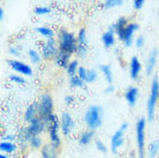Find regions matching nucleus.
<instances>
[{
  "label": "nucleus",
  "instance_id": "f257e3e1",
  "mask_svg": "<svg viewBox=\"0 0 159 158\" xmlns=\"http://www.w3.org/2000/svg\"><path fill=\"white\" fill-rule=\"evenodd\" d=\"M57 40H58V46L59 50L66 53H69L72 55L76 52V36L73 32L68 31L66 29H59L57 32Z\"/></svg>",
  "mask_w": 159,
  "mask_h": 158
},
{
  "label": "nucleus",
  "instance_id": "f03ea898",
  "mask_svg": "<svg viewBox=\"0 0 159 158\" xmlns=\"http://www.w3.org/2000/svg\"><path fill=\"white\" fill-rule=\"evenodd\" d=\"M84 123L88 129L97 131L103 125V109L99 105H91L85 111Z\"/></svg>",
  "mask_w": 159,
  "mask_h": 158
},
{
  "label": "nucleus",
  "instance_id": "7ed1b4c3",
  "mask_svg": "<svg viewBox=\"0 0 159 158\" xmlns=\"http://www.w3.org/2000/svg\"><path fill=\"white\" fill-rule=\"evenodd\" d=\"M46 132L48 134V140L53 146L59 149L61 146V138H60V119L57 114H51L46 120Z\"/></svg>",
  "mask_w": 159,
  "mask_h": 158
},
{
  "label": "nucleus",
  "instance_id": "20e7f679",
  "mask_svg": "<svg viewBox=\"0 0 159 158\" xmlns=\"http://www.w3.org/2000/svg\"><path fill=\"white\" fill-rule=\"evenodd\" d=\"M159 102V81L158 79H153L150 87V94L147 102V117L148 121H153L156 115V107Z\"/></svg>",
  "mask_w": 159,
  "mask_h": 158
},
{
  "label": "nucleus",
  "instance_id": "39448f33",
  "mask_svg": "<svg viewBox=\"0 0 159 158\" xmlns=\"http://www.w3.org/2000/svg\"><path fill=\"white\" fill-rule=\"evenodd\" d=\"M145 127H147V119L139 118L136 121L135 132H136V143H137V157H145Z\"/></svg>",
  "mask_w": 159,
  "mask_h": 158
},
{
  "label": "nucleus",
  "instance_id": "423d86ee",
  "mask_svg": "<svg viewBox=\"0 0 159 158\" xmlns=\"http://www.w3.org/2000/svg\"><path fill=\"white\" fill-rule=\"evenodd\" d=\"M139 24L135 23V22L128 23L119 32H116V37L119 38V40L122 42L126 48H130L133 43H134V35L139 30Z\"/></svg>",
  "mask_w": 159,
  "mask_h": 158
},
{
  "label": "nucleus",
  "instance_id": "0eeeda50",
  "mask_svg": "<svg viewBox=\"0 0 159 158\" xmlns=\"http://www.w3.org/2000/svg\"><path fill=\"white\" fill-rule=\"evenodd\" d=\"M53 109H54V103H53V98L51 95L48 94H44L40 96L39 100H38V115L44 120L53 114Z\"/></svg>",
  "mask_w": 159,
  "mask_h": 158
},
{
  "label": "nucleus",
  "instance_id": "6e6552de",
  "mask_svg": "<svg viewBox=\"0 0 159 158\" xmlns=\"http://www.w3.org/2000/svg\"><path fill=\"white\" fill-rule=\"evenodd\" d=\"M128 128V123H123L121 126L114 132L111 137V151L112 154L116 155L121 146L125 144V133Z\"/></svg>",
  "mask_w": 159,
  "mask_h": 158
},
{
  "label": "nucleus",
  "instance_id": "1a4fd4ad",
  "mask_svg": "<svg viewBox=\"0 0 159 158\" xmlns=\"http://www.w3.org/2000/svg\"><path fill=\"white\" fill-rule=\"evenodd\" d=\"M24 131H25V134H27L28 138H30L31 136H35V135L43 134L44 132L46 131V121L38 115L35 119H32L31 121L28 123V126L24 127Z\"/></svg>",
  "mask_w": 159,
  "mask_h": 158
},
{
  "label": "nucleus",
  "instance_id": "9d476101",
  "mask_svg": "<svg viewBox=\"0 0 159 158\" xmlns=\"http://www.w3.org/2000/svg\"><path fill=\"white\" fill-rule=\"evenodd\" d=\"M59 51V46H58V40L54 38H48L45 40V43L42 46V57L45 60H53L54 57L57 55Z\"/></svg>",
  "mask_w": 159,
  "mask_h": 158
},
{
  "label": "nucleus",
  "instance_id": "9b49d317",
  "mask_svg": "<svg viewBox=\"0 0 159 158\" xmlns=\"http://www.w3.org/2000/svg\"><path fill=\"white\" fill-rule=\"evenodd\" d=\"M77 45H76V54L80 58H83L88 52V38H87V31L84 28H81L76 36Z\"/></svg>",
  "mask_w": 159,
  "mask_h": 158
},
{
  "label": "nucleus",
  "instance_id": "f8f14e48",
  "mask_svg": "<svg viewBox=\"0 0 159 158\" xmlns=\"http://www.w3.org/2000/svg\"><path fill=\"white\" fill-rule=\"evenodd\" d=\"M74 129V119L68 112H64L60 117V131L64 136H69Z\"/></svg>",
  "mask_w": 159,
  "mask_h": 158
},
{
  "label": "nucleus",
  "instance_id": "ddd939ff",
  "mask_svg": "<svg viewBox=\"0 0 159 158\" xmlns=\"http://www.w3.org/2000/svg\"><path fill=\"white\" fill-rule=\"evenodd\" d=\"M9 67L12 68L13 71L16 72L17 74H21L23 76H31L32 75V68L30 65H28L27 63H23L21 60H9L8 61Z\"/></svg>",
  "mask_w": 159,
  "mask_h": 158
},
{
  "label": "nucleus",
  "instance_id": "4468645a",
  "mask_svg": "<svg viewBox=\"0 0 159 158\" xmlns=\"http://www.w3.org/2000/svg\"><path fill=\"white\" fill-rule=\"evenodd\" d=\"M141 72H142V63H141L139 58L134 55L129 61V76H130V79L133 81H137L139 79Z\"/></svg>",
  "mask_w": 159,
  "mask_h": 158
},
{
  "label": "nucleus",
  "instance_id": "2eb2a0df",
  "mask_svg": "<svg viewBox=\"0 0 159 158\" xmlns=\"http://www.w3.org/2000/svg\"><path fill=\"white\" fill-rule=\"evenodd\" d=\"M125 98L126 102L130 107H134L137 103V99H139V88L130 86L129 88H127V90L125 92Z\"/></svg>",
  "mask_w": 159,
  "mask_h": 158
},
{
  "label": "nucleus",
  "instance_id": "dca6fc26",
  "mask_svg": "<svg viewBox=\"0 0 159 158\" xmlns=\"http://www.w3.org/2000/svg\"><path fill=\"white\" fill-rule=\"evenodd\" d=\"M70 57L72 55L69 54V53H66V52H62V51H58V53H57V55L54 57V59H53V61H54V65H56L57 67L59 68H67L68 63H70Z\"/></svg>",
  "mask_w": 159,
  "mask_h": 158
},
{
  "label": "nucleus",
  "instance_id": "f3484780",
  "mask_svg": "<svg viewBox=\"0 0 159 158\" xmlns=\"http://www.w3.org/2000/svg\"><path fill=\"white\" fill-rule=\"evenodd\" d=\"M157 59H158V51L153 49L150 54L148 57L147 63H145V74L148 76H150L152 74V72L156 67V63H157Z\"/></svg>",
  "mask_w": 159,
  "mask_h": 158
},
{
  "label": "nucleus",
  "instance_id": "a211bd4d",
  "mask_svg": "<svg viewBox=\"0 0 159 158\" xmlns=\"http://www.w3.org/2000/svg\"><path fill=\"white\" fill-rule=\"evenodd\" d=\"M116 34L113 30L108 29L107 31H105L102 35V43L105 46V49H111L116 44Z\"/></svg>",
  "mask_w": 159,
  "mask_h": 158
},
{
  "label": "nucleus",
  "instance_id": "6ab92c4d",
  "mask_svg": "<svg viewBox=\"0 0 159 158\" xmlns=\"http://www.w3.org/2000/svg\"><path fill=\"white\" fill-rule=\"evenodd\" d=\"M40 157L42 158H58V149L53 146L51 143L44 144L40 149Z\"/></svg>",
  "mask_w": 159,
  "mask_h": 158
},
{
  "label": "nucleus",
  "instance_id": "aec40b11",
  "mask_svg": "<svg viewBox=\"0 0 159 158\" xmlns=\"http://www.w3.org/2000/svg\"><path fill=\"white\" fill-rule=\"evenodd\" d=\"M36 117H38V102H34L27 107V110L24 112V121L29 123Z\"/></svg>",
  "mask_w": 159,
  "mask_h": 158
},
{
  "label": "nucleus",
  "instance_id": "412c9836",
  "mask_svg": "<svg viewBox=\"0 0 159 158\" xmlns=\"http://www.w3.org/2000/svg\"><path fill=\"white\" fill-rule=\"evenodd\" d=\"M93 137H95V131L87 129V131H84L82 134L80 135L79 143L81 144V146H89L92 141H93Z\"/></svg>",
  "mask_w": 159,
  "mask_h": 158
},
{
  "label": "nucleus",
  "instance_id": "4be33fe9",
  "mask_svg": "<svg viewBox=\"0 0 159 158\" xmlns=\"http://www.w3.org/2000/svg\"><path fill=\"white\" fill-rule=\"evenodd\" d=\"M99 71L103 74L105 81L107 82V84H112L113 83V72L110 65H100Z\"/></svg>",
  "mask_w": 159,
  "mask_h": 158
},
{
  "label": "nucleus",
  "instance_id": "5701e85b",
  "mask_svg": "<svg viewBox=\"0 0 159 158\" xmlns=\"http://www.w3.org/2000/svg\"><path fill=\"white\" fill-rule=\"evenodd\" d=\"M17 149V146L15 142H11V141H1L0 143V151L4 154H14Z\"/></svg>",
  "mask_w": 159,
  "mask_h": 158
},
{
  "label": "nucleus",
  "instance_id": "b1692460",
  "mask_svg": "<svg viewBox=\"0 0 159 158\" xmlns=\"http://www.w3.org/2000/svg\"><path fill=\"white\" fill-rule=\"evenodd\" d=\"M147 154L149 158H157L159 154V140L152 141L147 148Z\"/></svg>",
  "mask_w": 159,
  "mask_h": 158
},
{
  "label": "nucleus",
  "instance_id": "393cba45",
  "mask_svg": "<svg viewBox=\"0 0 159 158\" xmlns=\"http://www.w3.org/2000/svg\"><path fill=\"white\" fill-rule=\"evenodd\" d=\"M127 24H128L127 19H126L125 16H120L119 19H118V20H116V22H114V23L110 27V29H111V30H113V31L116 34V32H119L121 29H123V28L126 27Z\"/></svg>",
  "mask_w": 159,
  "mask_h": 158
},
{
  "label": "nucleus",
  "instance_id": "a878e982",
  "mask_svg": "<svg viewBox=\"0 0 159 158\" xmlns=\"http://www.w3.org/2000/svg\"><path fill=\"white\" fill-rule=\"evenodd\" d=\"M36 31L42 37H45L46 40H48V38H54V35H56L54 31H53V29L50 27H37Z\"/></svg>",
  "mask_w": 159,
  "mask_h": 158
},
{
  "label": "nucleus",
  "instance_id": "bb28decb",
  "mask_svg": "<svg viewBox=\"0 0 159 158\" xmlns=\"http://www.w3.org/2000/svg\"><path fill=\"white\" fill-rule=\"evenodd\" d=\"M28 146L31 148V149H42V146H44L43 144V141H42V138H40V135H35V136H31V137L29 138V142H28Z\"/></svg>",
  "mask_w": 159,
  "mask_h": 158
},
{
  "label": "nucleus",
  "instance_id": "cd10ccee",
  "mask_svg": "<svg viewBox=\"0 0 159 158\" xmlns=\"http://www.w3.org/2000/svg\"><path fill=\"white\" fill-rule=\"evenodd\" d=\"M28 57H29V60L31 61V63H35V65H38L40 63L42 59H43V57H42V53L37 51V50H29L28 51Z\"/></svg>",
  "mask_w": 159,
  "mask_h": 158
},
{
  "label": "nucleus",
  "instance_id": "c85d7f7f",
  "mask_svg": "<svg viewBox=\"0 0 159 158\" xmlns=\"http://www.w3.org/2000/svg\"><path fill=\"white\" fill-rule=\"evenodd\" d=\"M84 84H85V81L82 80L77 74L72 77H69V86L72 88H75V89H80V88H83Z\"/></svg>",
  "mask_w": 159,
  "mask_h": 158
},
{
  "label": "nucleus",
  "instance_id": "c756f323",
  "mask_svg": "<svg viewBox=\"0 0 159 158\" xmlns=\"http://www.w3.org/2000/svg\"><path fill=\"white\" fill-rule=\"evenodd\" d=\"M79 61L77 60H70V63H68L67 68H66V72H67V75L69 77L76 75L77 74V69H79Z\"/></svg>",
  "mask_w": 159,
  "mask_h": 158
},
{
  "label": "nucleus",
  "instance_id": "7c9ffc66",
  "mask_svg": "<svg viewBox=\"0 0 159 158\" xmlns=\"http://www.w3.org/2000/svg\"><path fill=\"white\" fill-rule=\"evenodd\" d=\"M123 1H125V0H105L103 7L105 8V9H112V8L121 6V5L123 4Z\"/></svg>",
  "mask_w": 159,
  "mask_h": 158
},
{
  "label": "nucleus",
  "instance_id": "2f4dec72",
  "mask_svg": "<svg viewBox=\"0 0 159 158\" xmlns=\"http://www.w3.org/2000/svg\"><path fill=\"white\" fill-rule=\"evenodd\" d=\"M98 79V72L96 69H88V74L85 77V83H93Z\"/></svg>",
  "mask_w": 159,
  "mask_h": 158
},
{
  "label": "nucleus",
  "instance_id": "473e14b6",
  "mask_svg": "<svg viewBox=\"0 0 159 158\" xmlns=\"http://www.w3.org/2000/svg\"><path fill=\"white\" fill-rule=\"evenodd\" d=\"M34 13L38 16H43V15H48L51 13V8L46 7V6H38V7H35L34 9Z\"/></svg>",
  "mask_w": 159,
  "mask_h": 158
},
{
  "label": "nucleus",
  "instance_id": "72a5a7b5",
  "mask_svg": "<svg viewBox=\"0 0 159 158\" xmlns=\"http://www.w3.org/2000/svg\"><path fill=\"white\" fill-rule=\"evenodd\" d=\"M9 80L15 84H25V79L21 74H12L9 75Z\"/></svg>",
  "mask_w": 159,
  "mask_h": 158
},
{
  "label": "nucleus",
  "instance_id": "f704fd0d",
  "mask_svg": "<svg viewBox=\"0 0 159 158\" xmlns=\"http://www.w3.org/2000/svg\"><path fill=\"white\" fill-rule=\"evenodd\" d=\"M96 148L99 152H103V154H105L107 151V148L105 146V143L103 141H100V140H96Z\"/></svg>",
  "mask_w": 159,
  "mask_h": 158
},
{
  "label": "nucleus",
  "instance_id": "c9c22d12",
  "mask_svg": "<svg viewBox=\"0 0 159 158\" xmlns=\"http://www.w3.org/2000/svg\"><path fill=\"white\" fill-rule=\"evenodd\" d=\"M144 4H145V0H133V7L136 11H141L143 8Z\"/></svg>",
  "mask_w": 159,
  "mask_h": 158
},
{
  "label": "nucleus",
  "instance_id": "e433bc0d",
  "mask_svg": "<svg viewBox=\"0 0 159 158\" xmlns=\"http://www.w3.org/2000/svg\"><path fill=\"white\" fill-rule=\"evenodd\" d=\"M87 74H88V69H87V68H85V67H82V66H80L79 69H77V75H79L82 80H84V81H85Z\"/></svg>",
  "mask_w": 159,
  "mask_h": 158
},
{
  "label": "nucleus",
  "instance_id": "4c0bfd02",
  "mask_svg": "<svg viewBox=\"0 0 159 158\" xmlns=\"http://www.w3.org/2000/svg\"><path fill=\"white\" fill-rule=\"evenodd\" d=\"M144 43H145V40H144L143 36H139V37H136L135 40V46L137 49H141L144 46Z\"/></svg>",
  "mask_w": 159,
  "mask_h": 158
},
{
  "label": "nucleus",
  "instance_id": "58836bf2",
  "mask_svg": "<svg viewBox=\"0 0 159 158\" xmlns=\"http://www.w3.org/2000/svg\"><path fill=\"white\" fill-rule=\"evenodd\" d=\"M8 52H9V54L13 55V57H20V50L16 48V46H9Z\"/></svg>",
  "mask_w": 159,
  "mask_h": 158
},
{
  "label": "nucleus",
  "instance_id": "ea45409f",
  "mask_svg": "<svg viewBox=\"0 0 159 158\" xmlns=\"http://www.w3.org/2000/svg\"><path fill=\"white\" fill-rule=\"evenodd\" d=\"M74 102H75V97L73 95H67L65 97V103H66V105H73Z\"/></svg>",
  "mask_w": 159,
  "mask_h": 158
},
{
  "label": "nucleus",
  "instance_id": "a19ab883",
  "mask_svg": "<svg viewBox=\"0 0 159 158\" xmlns=\"http://www.w3.org/2000/svg\"><path fill=\"white\" fill-rule=\"evenodd\" d=\"M1 138H2V141H11V142H14L15 141V136L14 135H9V134H5L1 136Z\"/></svg>",
  "mask_w": 159,
  "mask_h": 158
},
{
  "label": "nucleus",
  "instance_id": "79ce46f5",
  "mask_svg": "<svg viewBox=\"0 0 159 158\" xmlns=\"http://www.w3.org/2000/svg\"><path fill=\"white\" fill-rule=\"evenodd\" d=\"M113 91H114V86H113V84H107V87L105 88L104 92H105V94H111Z\"/></svg>",
  "mask_w": 159,
  "mask_h": 158
},
{
  "label": "nucleus",
  "instance_id": "37998d69",
  "mask_svg": "<svg viewBox=\"0 0 159 158\" xmlns=\"http://www.w3.org/2000/svg\"><path fill=\"white\" fill-rule=\"evenodd\" d=\"M5 17V13H4V8L0 7V21H4Z\"/></svg>",
  "mask_w": 159,
  "mask_h": 158
},
{
  "label": "nucleus",
  "instance_id": "c03bdc74",
  "mask_svg": "<svg viewBox=\"0 0 159 158\" xmlns=\"http://www.w3.org/2000/svg\"><path fill=\"white\" fill-rule=\"evenodd\" d=\"M0 158H11L8 156V154H4V152H1L0 154Z\"/></svg>",
  "mask_w": 159,
  "mask_h": 158
},
{
  "label": "nucleus",
  "instance_id": "a18cd8bd",
  "mask_svg": "<svg viewBox=\"0 0 159 158\" xmlns=\"http://www.w3.org/2000/svg\"><path fill=\"white\" fill-rule=\"evenodd\" d=\"M130 158H139V157H137V156H136V155H135V154H131Z\"/></svg>",
  "mask_w": 159,
  "mask_h": 158
}]
</instances>
